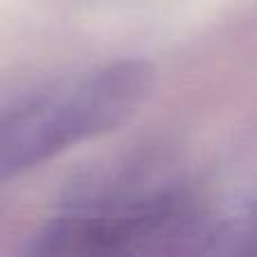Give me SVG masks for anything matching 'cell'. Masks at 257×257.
<instances>
[{
	"label": "cell",
	"mask_w": 257,
	"mask_h": 257,
	"mask_svg": "<svg viewBox=\"0 0 257 257\" xmlns=\"http://www.w3.org/2000/svg\"><path fill=\"white\" fill-rule=\"evenodd\" d=\"M147 61L120 59L0 108V185L126 122L151 90Z\"/></svg>",
	"instance_id": "1"
},
{
	"label": "cell",
	"mask_w": 257,
	"mask_h": 257,
	"mask_svg": "<svg viewBox=\"0 0 257 257\" xmlns=\"http://www.w3.org/2000/svg\"><path fill=\"white\" fill-rule=\"evenodd\" d=\"M203 228L183 192H133L48 219L14 257H181Z\"/></svg>",
	"instance_id": "2"
},
{
	"label": "cell",
	"mask_w": 257,
	"mask_h": 257,
	"mask_svg": "<svg viewBox=\"0 0 257 257\" xmlns=\"http://www.w3.org/2000/svg\"><path fill=\"white\" fill-rule=\"evenodd\" d=\"M250 250V214L237 210L217 226H205L181 257H253Z\"/></svg>",
	"instance_id": "3"
}]
</instances>
